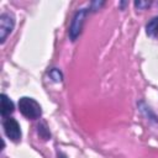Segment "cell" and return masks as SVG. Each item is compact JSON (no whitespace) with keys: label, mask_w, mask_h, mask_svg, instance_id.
Wrapping results in <instances>:
<instances>
[{"label":"cell","mask_w":158,"mask_h":158,"mask_svg":"<svg viewBox=\"0 0 158 158\" xmlns=\"http://www.w3.org/2000/svg\"><path fill=\"white\" fill-rule=\"evenodd\" d=\"M19 110L25 117L30 120H36L42 115L40 104L35 99L27 96H23L19 100Z\"/></svg>","instance_id":"obj_1"},{"label":"cell","mask_w":158,"mask_h":158,"mask_svg":"<svg viewBox=\"0 0 158 158\" xmlns=\"http://www.w3.org/2000/svg\"><path fill=\"white\" fill-rule=\"evenodd\" d=\"M86 14H88V10L81 9L74 15V17L72 20V23H70V27H69V37H70L72 41H75L77 37L80 35Z\"/></svg>","instance_id":"obj_2"},{"label":"cell","mask_w":158,"mask_h":158,"mask_svg":"<svg viewBox=\"0 0 158 158\" xmlns=\"http://www.w3.org/2000/svg\"><path fill=\"white\" fill-rule=\"evenodd\" d=\"M2 127H4V132L5 135L14 142L20 141L21 138V130H20V125L19 122L12 118V117H6L2 121Z\"/></svg>","instance_id":"obj_3"},{"label":"cell","mask_w":158,"mask_h":158,"mask_svg":"<svg viewBox=\"0 0 158 158\" xmlns=\"http://www.w3.org/2000/svg\"><path fill=\"white\" fill-rule=\"evenodd\" d=\"M15 26V19L11 14L4 12L0 16V41L1 43L5 42L6 37L12 32Z\"/></svg>","instance_id":"obj_4"},{"label":"cell","mask_w":158,"mask_h":158,"mask_svg":"<svg viewBox=\"0 0 158 158\" xmlns=\"http://www.w3.org/2000/svg\"><path fill=\"white\" fill-rule=\"evenodd\" d=\"M15 110V106H14V102L9 99V96L6 94H1V116L4 118L9 117Z\"/></svg>","instance_id":"obj_5"},{"label":"cell","mask_w":158,"mask_h":158,"mask_svg":"<svg viewBox=\"0 0 158 158\" xmlns=\"http://www.w3.org/2000/svg\"><path fill=\"white\" fill-rule=\"evenodd\" d=\"M146 33L152 38H158V16L153 17L146 25Z\"/></svg>","instance_id":"obj_6"},{"label":"cell","mask_w":158,"mask_h":158,"mask_svg":"<svg viewBox=\"0 0 158 158\" xmlns=\"http://www.w3.org/2000/svg\"><path fill=\"white\" fill-rule=\"evenodd\" d=\"M49 75H51L56 81H60V80H62V74H60L57 69H53V70L49 73Z\"/></svg>","instance_id":"obj_7"},{"label":"cell","mask_w":158,"mask_h":158,"mask_svg":"<svg viewBox=\"0 0 158 158\" xmlns=\"http://www.w3.org/2000/svg\"><path fill=\"white\" fill-rule=\"evenodd\" d=\"M149 5H151V1H136L135 2V6L138 9H143V7H147Z\"/></svg>","instance_id":"obj_8"}]
</instances>
